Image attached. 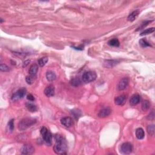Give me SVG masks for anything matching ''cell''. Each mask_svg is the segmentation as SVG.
<instances>
[{"mask_svg":"<svg viewBox=\"0 0 155 155\" xmlns=\"http://www.w3.org/2000/svg\"><path fill=\"white\" fill-rule=\"evenodd\" d=\"M55 144L53 146V150L57 154H66L67 150V142L63 136L57 135L55 136Z\"/></svg>","mask_w":155,"mask_h":155,"instance_id":"6da1fadb","label":"cell"},{"mask_svg":"<svg viewBox=\"0 0 155 155\" xmlns=\"http://www.w3.org/2000/svg\"><path fill=\"white\" fill-rule=\"evenodd\" d=\"M36 123V120L33 118H24L18 124V128L20 131H24Z\"/></svg>","mask_w":155,"mask_h":155,"instance_id":"7a4b0ae2","label":"cell"},{"mask_svg":"<svg viewBox=\"0 0 155 155\" xmlns=\"http://www.w3.org/2000/svg\"><path fill=\"white\" fill-rule=\"evenodd\" d=\"M97 75L96 72L93 71L86 72L82 75V81L85 83H89L93 82L96 79Z\"/></svg>","mask_w":155,"mask_h":155,"instance_id":"3957f363","label":"cell"},{"mask_svg":"<svg viewBox=\"0 0 155 155\" xmlns=\"http://www.w3.org/2000/svg\"><path fill=\"white\" fill-rule=\"evenodd\" d=\"M41 133L42 135L43 140H44L45 143L50 145L51 143V140H52V135L49 130L47 129L46 127H43L41 129Z\"/></svg>","mask_w":155,"mask_h":155,"instance_id":"277c9868","label":"cell"},{"mask_svg":"<svg viewBox=\"0 0 155 155\" xmlns=\"http://www.w3.org/2000/svg\"><path fill=\"white\" fill-rule=\"evenodd\" d=\"M133 150V145L129 142H125L121 146L120 151L122 154H129L131 153Z\"/></svg>","mask_w":155,"mask_h":155,"instance_id":"5b68a950","label":"cell"},{"mask_svg":"<svg viewBox=\"0 0 155 155\" xmlns=\"http://www.w3.org/2000/svg\"><path fill=\"white\" fill-rule=\"evenodd\" d=\"M26 94V89L24 88H22L18 90L14 93L12 96V100L15 101L22 99Z\"/></svg>","mask_w":155,"mask_h":155,"instance_id":"8992f818","label":"cell"},{"mask_svg":"<svg viewBox=\"0 0 155 155\" xmlns=\"http://www.w3.org/2000/svg\"><path fill=\"white\" fill-rule=\"evenodd\" d=\"M20 151L22 154H32L35 152V148L30 144H26L22 147Z\"/></svg>","mask_w":155,"mask_h":155,"instance_id":"52a82bcc","label":"cell"},{"mask_svg":"<svg viewBox=\"0 0 155 155\" xmlns=\"http://www.w3.org/2000/svg\"><path fill=\"white\" fill-rule=\"evenodd\" d=\"M129 84V79L128 78H124L119 81L117 86V89L121 91L124 90Z\"/></svg>","mask_w":155,"mask_h":155,"instance_id":"ba28073f","label":"cell"},{"mask_svg":"<svg viewBox=\"0 0 155 155\" xmlns=\"http://www.w3.org/2000/svg\"><path fill=\"white\" fill-rule=\"evenodd\" d=\"M127 97L125 95H122L120 96H117L115 99V103L116 105H119V106H123L125 104L127 101Z\"/></svg>","mask_w":155,"mask_h":155,"instance_id":"9c48e42d","label":"cell"},{"mask_svg":"<svg viewBox=\"0 0 155 155\" xmlns=\"http://www.w3.org/2000/svg\"><path fill=\"white\" fill-rule=\"evenodd\" d=\"M61 123L65 127H70L73 125V121L70 117H64L61 119Z\"/></svg>","mask_w":155,"mask_h":155,"instance_id":"30bf717a","label":"cell"},{"mask_svg":"<svg viewBox=\"0 0 155 155\" xmlns=\"http://www.w3.org/2000/svg\"><path fill=\"white\" fill-rule=\"evenodd\" d=\"M119 61L116 60V59H109V60H106L103 63V66L105 68H112L118 64Z\"/></svg>","mask_w":155,"mask_h":155,"instance_id":"8fae6325","label":"cell"},{"mask_svg":"<svg viewBox=\"0 0 155 155\" xmlns=\"http://www.w3.org/2000/svg\"><path fill=\"white\" fill-rule=\"evenodd\" d=\"M44 94L47 97H51L55 95V87L53 85H49L45 88Z\"/></svg>","mask_w":155,"mask_h":155,"instance_id":"7c38bea8","label":"cell"},{"mask_svg":"<svg viewBox=\"0 0 155 155\" xmlns=\"http://www.w3.org/2000/svg\"><path fill=\"white\" fill-rule=\"evenodd\" d=\"M111 113V109L109 108V107H107V108H104L101 110L100 112L98 113V117L102 118H106L109 116V115H110Z\"/></svg>","mask_w":155,"mask_h":155,"instance_id":"4fadbf2b","label":"cell"},{"mask_svg":"<svg viewBox=\"0 0 155 155\" xmlns=\"http://www.w3.org/2000/svg\"><path fill=\"white\" fill-rule=\"evenodd\" d=\"M140 98L138 94H135L131 97L130 100V104L132 106H135L140 102Z\"/></svg>","mask_w":155,"mask_h":155,"instance_id":"5bb4252c","label":"cell"},{"mask_svg":"<svg viewBox=\"0 0 155 155\" xmlns=\"http://www.w3.org/2000/svg\"><path fill=\"white\" fill-rule=\"evenodd\" d=\"M38 65L34 64H32L30 66L29 70V73L30 75L36 76L37 72H38Z\"/></svg>","mask_w":155,"mask_h":155,"instance_id":"9a60e30c","label":"cell"},{"mask_svg":"<svg viewBox=\"0 0 155 155\" xmlns=\"http://www.w3.org/2000/svg\"><path fill=\"white\" fill-rule=\"evenodd\" d=\"M139 14V10H136L135 11H133L132 13H131L128 16V20L129 21H133L136 20V18L138 17V15Z\"/></svg>","mask_w":155,"mask_h":155,"instance_id":"2e32d148","label":"cell"},{"mask_svg":"<svg viewBox=\"0 0 155 155\" xmlns=\"http://www.w3.org/2000/svg\"><path fill=\"white\" fill-rule=\"evenodd\" d=\"M136 136L138 139H142L145 136V133H144V130L142 128H138L136 130Z\"/></svg>","mask_w":155,"mask_h":155,"instance_id":"e0dca14e","label":"cell"},{"mask_svg":"<svg viewBox=\"0 0 155 155\" xmlns=\"http://www.w3.org/2000/svg\"><path fill=\"white\" fill-rule=\"evenodd\" d=\"M46 78L47 81L51 82L56 79V78H57V76H56L54 72L52 71H50H50H48L46 73Z\"/></svg>","mask_w":155,"mask_h":155,"instance_id":"ac0fdd59","label":"cell"},{"mask_svg":"<svg viewBox=\"0 0 155 155\" xmlns=\"http://www.w3.org/2000/svg\"><path fill=\"white\" fill-rule=\"evenodd\" d=\"M70 83L72 86L78 87L81 84L82 81L80 80L79 78H72V79L70 80Z\"/></svg>","mask_w":155,"mask_h":155,"instance_id":"d6986e66","label":"cell"},{"mask_svg":"<svg viewBox=\"0 0 155 155\" xmlns=\"http://www.w3.org/2000/svg\"><path fill=\"white\" fill-rule=\"evenodd\" d=\"M26 107L27 109L30 112H35L37 111V107L32 103L27 102L26 104Z\"/></svg>","mask_w":155,"mask_h":155,"instance_id":"ffe728a7","label":"cell"},{"mask_svg":"<svg viewBox=\"0 0 155 155\" xmlns=\"http://www.w3.org/2000/svg\"><path fill=\"white\" fill-rule=\"evenodd\" d=\"M108 44L110 46H113V47H119V45H120V43H119V40L116 38H113L112 40H110L108 42Z\"/></svg>","mask_w":155,"mask_h":155,"instance_id":"44dd1931","label":"cell"},{"mask_svg":"<svg viewBox=\"0 0 155 155\" xmlns=\"http://www.w3.org/2000/svg\"><path fill=\"white\" fill-rule=\"evenodd\" d=\"M150 102L148 100H144L142 103V109L143 111H147L150 109Z\"/></svg>","mask_w":155,"mask_h":155,"instance_id":"7402d4cb","label":"cell"},{"mask_svg":"<svg viewBox=\"0 0 155 155\" xmlns=\"http://www.w3.org/2000/svg\"><path fill=\"white\" fill-rule=\"evenodd\" d=\"M48 60L49 59L47 57L41 58L39 59L38 60V64L40 65V67H43V66H44L45 64H46V63L48 62Z\"/></svg>","mask_w":155,"mask_h":155,"instance_id":"603a6c76","label":"cell"},{"mask_svg":"<svg viewBox=\"0 0 155 155\" xmlns=\"http://www.w3.org/2000/svg\"><path fill=\"white\" fill-rule=\"evenodd\" d=\"M72 114L76 119H78L82 115V113L79 109H74L72 111Z\"/></svg>","mask_w":155,"mask_h":155,"instance_id":"cb8c5ba5","label":"cell"},{"mask_svg":"<svg viewBox=\"0 0 155 155\" xmlns=\"http://www.w3.org/2000/svg\"><path fill=\"white\" fill-rule=\"evenodd\" d=\"M147 132L150 136H153L154 135V133H155L154 125L152 124V125H148V127H147Z\"/></svg>","mask_w":155,"mask_h":155,"instance_id":"d4e9b609","label":"cell"},{"mask_svg":"<svg viewBox=\"0 0 155 155\" xmlns=\"http://www.w3.org/2000/svg\"><path fill=\"white\" fill-rule=\"evenodd\" d=\"M154 32V27L150 28V29H146L145 30H144L143 32H142L141 33H140V36H144V35H149Z\"/></svg>","mask_w":155,"mask_h":155,"instance_id":"484cf974","label":"cell"},{"mask_svg":"<svg viewBox=\"0 0 155 155\" xmlns=\"http://www.w3.org/2000/svg\"><path fill=\"white\" fill-rule=\"evenodd\" d=\"M139 44L142 47H147L151 46L150 43H148L147 41L145 40V39H141V40H140Z\"/></svg>","mask_w":155,"mask_h":155,"instance_id":"4316f807","label":"cell"},{"mask_svg":"<svg viewBox=\"0 0 155 155\" xmlns=\"http://www.w3.org/2000/svg\"><path fill=\"white\" fill-rule=\"evenodd\" d=\"M35 77H36V76H32V75L27 76L26 78V82H27V84H32L34 82Z\"/></svg>","mask_w":155,"mask_h":155,"instance_id":"83f0119b","label":"cell"},{"mask_svg":"<svg viewBox=\"0 0 155 155\" xmlns=\"http://www.w3.org/2000/svg\"><path fill=\"white\" fill-rule=\"evenodd\" d=\"M0 70H1V72H9L10 71V68L6 64H1V65H0Z\"/></svg>","mask_w":155,"mask_h":155,"instance_id":"f1b7e54d","label":"cell"},{"mask_svg":"<svg viewBox=\"0 0 155 155\" xmlns=\"http://www.w3.org/2000/svg\"><path fill=\"white\" fill-rule=\"evenodd\" d=\"M8 127H9V130L10 131H12L14 129V119H11L10 120L9 123H8Z\"/></svg>","mask_w":155,"mask_h":155,"instance_id":"f546056e","label":"cell"},{"mask_svg":"<svg viewBox=\"0 0 155 155\" xmlns=\"http://www.w3.org/2000/svg\"><path fill=\"white\" fill-rule=\"evenodd\" d=\"M152 21H144V22H143V23H142L141 25L140 26V27L139 28H138V29H137V30H141L142 29H143V28H144L145 27H146L148 25V24L150 23V22H151Z\"/></svg>","mask_w":155,"mask_h":155,"instance_id":"4dcf8cb0","label":"cell"},{"mask_svg":"<svg viewBox=\"0 0 155 155\" xmlns=\"http://www.w3.org/2000/svg\"><path fill=\"white\" fill-rule=\"evenodd\" d=\"M147 118L148 120H153L154 118V111L152 110L151 111L150 114L147 116Z\"/></svg>","mask_w":155,"mask_h":155,"instance_id":"1f68e13d","label":"cell"},{"mask_svg":"<svg viewBox=\"0 0 155 155\" xmlns=\"http://www.w3.org/2000/svg\"><path fill=\"white\" fill-rule=\"evenodd\" d=\"M27 99L28 100H29L30 101H34L35 100V98L34 96H33L32 94H29L27 95Z\"/></svg>","mask_w":155,"mask_h":155,"instance_id":"d6a6232c","label":"cell"}]
</instances>
